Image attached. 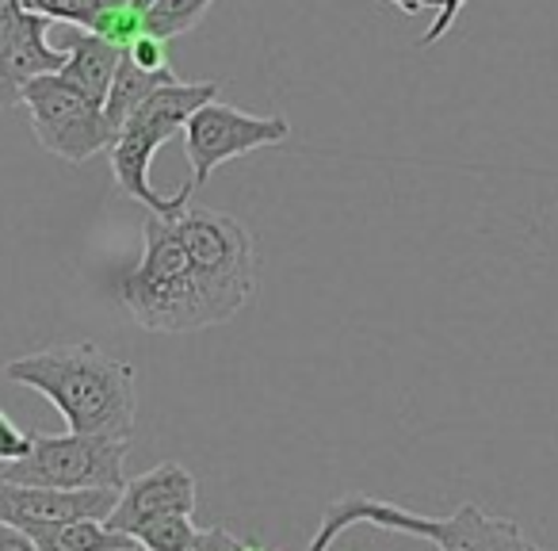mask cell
Instances as JSON below:
<instances>
[{"label": "cell", "instance_id": "6da1fadb", "mask_svg": "<svg viewBox=\"0 0 558 551\" xmlns=\"http://www.w3.org/2000/svg\"><path fill=\"white\" fill-rule=\"evenodd\" d=\"M4 375L20 387H32L65 418V429L131 441L138 414L134 368L108 357L100 345H50L4 364Z\"/></svg>", "mask_w": 558, "mask_h": 551}, {"label": "cell", "instance_id": "7a4b0ae2", "mask_svg": "<svg viewBox=\"0 0 558 551\" xmlns=\"http://www.w3.org/2000/svg\"><path fill=\"white\" fill-rule=\"evenodd\" d=\"M116 296L126 307V314L149 334L210 330L177 215L165 218L149 211L142 223V261L126 276H119Z\"/></svg>", "mask_w": 558, "mask_h": 551}, {"label": "cell", "instance_id": "3957f363", "mask_svg": "<svg viewBox=\"0 0 558 551\" xmlns=\"http://www.w3.org/2000/svg\"><path fill=\"white\" fill-rule=\"evenodd\" d=\"M352 525L421 536V540H433L440 551H539L535 543L524 540L517 520L489 517L478 505H459L451 517H421V513L405 510V505L379 502V498H360V494L341 498V502H333L322 513L318 532H314L306 551H333V543Z\"/></svg>", "mask_w": 558, "mask_h": 551}, {"label": "cell", "instance_id": "277c9868", "mask_svg": "<svg viewBox=\"0 0 558 551\" xmlns=\"http://www.w3.org/2000/svg\"><path fill=\"white\" fill-rule=\"evenodd\" d=\"M184 233L187 256H192L195 288H199L203 311L210 326H222L233 314L248 307L256 291V245L245 223L222 211L187 207L177 215Z\"/></svg>", "mask_w": 558, "mask_h": 551}, {"label": "cell", "instance_id": "5b68a950", "mask_svg": "<svg viewBox=\"0 0 558 551\" xmlns=\"http://www.w3.org/2000/svg\"><path fill=\"white\" fill-rule=\"evenodd\" d=\"M126 441L96 433H35L24 459L4 464L0 479L54 490H123Z\"/></svg>", "mask_w": 558, "mask_h": 551}, {"label": "cell", "instance_id": "8992f818", "mask_svg": "<svg viewBox=\"0 0 558 551\" xmlns=\"http://www.w3.org/2000/svg\"><path fill=\"white\" fill-rule=\"evenodd\" d=\"M24 108L32 116V131L43 142V149H50L70 165L88 161V157L111 149V142H116V131L104 116V104L93 100L73 81H65L62 73L35 77L24 88Z\"/></svg>", "mask_w": 558, "mask_h": 551}, {"label": "cell", "instance_id": "52a82bcc", "mask_svg": "<svg viewBox=\"0 0 558 551\" xmlns=\"http://www.w3.org/2000/svg\"><path fill=\"white\" fill-rule=\"evenodd\" d=\"M288 139H291L288 116H253V111H241L233 104H218V100L203 104L184 127V149H187V165H192L187 192L207 184L218 165L253 154V149L279 146V142Z\"/></svg>", "mask_w": 558, "mask_h": 551}, {"label": "cell", "instance_id": "ba28073f", "mask_svg": "<svg viewBox=\"0 0 558 551\" xmlns=\"http://www.w3.org/2000/svg\"><path fill=\"white\" fill-rule=\"evenodd\" d=\"M116 502L119 490H54L0 479V525H12L20 532L70 525V520L81 517L108 520Z\"/></svg>", "mask_w": 558, "mask_h": 551}, {"label": "cell", "instance_id": "9c48e42d", "mask_svg": "<svg viewBox=\"0 0 558 551\" xmlns=\"http://www.w3.org/2000/svg\"><path fill=\"white\" fill-rule=\"evenodd\" d=\"M195 490L199 487H195L187 467L172 464V459L169 464L149 467V471L126 479V487L119 490V502L108 517V528L134 536L138 528H146L149 520H157V517H169V513H195V502H199Z\"/></svg>", "mask_w": 558, "mask_h": 551}, {"label": "cell", "instance_id": "30bf717a", "mask_svg": "<svg viewBox=\"0 0 558 551\" xmlns=\"http://www.w3.org/2000/svg\"><path fill=\"white\" fill-rule=\"evenodd\" d=\"M47 32H50V20L27 12L16 39L0 50V108H16V104H24V88L32 85L35 77L62 73L65 50L50 47Z\"/></svg>", "mask_w": 558, "mask_h": 551}, {"label": "cell", "instance_id": "8fae6325", "mask_svg": "<svg viewBox=\"0 0 558 551\" xmlns=\"http://www.w3.org/2000/svg\"><path fill=\"white\" fill-rule=\"evenodd\" d=\"M218 88H222L218 81H169V85L157 88V93L126 119V127H138L142 134H149V139L165 146L172 134L184 131L187 119H192L203 104L215 100Z\"/></svg>", "mask_w": 558, "mask_h": 551}, {"label": "cell", "instance_id": "7c38bea8", "mask_svg": "<svg viewBox=\"0 0 558 551\" xmlns=\"http://www.w3.org/2000/svg\"><path fill=\"white\" fill-rule=\"evenodd\" d=\"M62 50H65L62 77L73 81L77 88H85L93 100H100V104L108 100L123 50H116L111 43H104L100 35L85 32V27H70Z\"/></svg>", "mask_w": 558, "mask_h": 551}, {"label": "cell", "instance_id": "4fadbf2b", "mask_svg": "<svg viewBox=\"0 0 558 551\" xmlns=\"http://www.w3.org/2000/svg\"><path fill=\"white\" fill-rule=\"evenodd\" d=\"M169 81H177V73L172 70H142L131 55L119 58L116 81H111V93H108V100H104V116H108L111 131L116 134L123 131L126 119H131L134 111H138L142 104L157 93V88L169 85Z\"/></svg>", "mask_w": 558, "mask_h": 551}, {"label": "cell", "instance_id": "5bb4252c", "mask_svg": "<svg viewBox=\"0 0 558 551\" xmlns=\"http://www.w3.org/2000/svg\"><path fill=\"white\" fill-rule=\"evenodd\" d=\"M35 540L39 551H126L138 548V540L126 532L108 528V520L100 517H81L70 525H54V528H35L27 532Z\"/></svg>", "mask_w": 558, "mask_h": 551}, {"label": "cell", "instance_id": "9a60e30c", "mask_svg": "<svg viewBox=\"0 0 558 551\" xmlns=\"http://www.w3.org/2000/svg\"><path fill=\"white\" fill-rule=\"evenodd\" d=\"M215 0H154L146 9V32L157 39H177V35L192 32L203 16L210 12Z\"/></svg>", "mask_w": 558, "mask_h": 551}, {"label": "cell", "instance_id": "2e32d148", "mask_svg": "<svg viewBox=\"0 0 558 551\" xmlns=\"http://www.w3.org/2000/svg\"><path fill=\"white\" fill-rule=\"evenodd\" d=\"M195 532H199V528H195L192 513H169V517H157V520H149L146 528H138L134 540L146 551H187Z\"/></svg>", "mask_w": 558, "mask_h": 551}, {"label": "cell", "instance_id": "e0dca14e", "mask_svg": "<svg viewBox=\"0 0 558 551\" xmlns=\"http://www.w3.org/2000/svg\"><path fill=\"white\" fill-rule=\"evenodd\" d=\"M111 0H24V9L35 16H47L50 24L65 27H88L96 20V12L108 9Z\"/></svg>", "mask_w": 558, "mask_h": 551}, {"label": "cell", "instance_id": "ac0fdd59", "mask_svg": "<svg viewBox=\"0 0 558 551\" xmlns=\"http://www.w3.org/2000/svg\"><path fill=\"white\" fill-rule=\"evenodd\" d=\"M32 444H35L32 429H20L16 421L9 418V414L0 410V467L24 459L27 452H32Z\"/></svg>", "mask_w": 558, "mask_h": 551}, {"label": "cell", "instance_id": "d6986e66", "mask_svg": "<svg viewBox=\"0 0 558 551\" xmlns=\"http://www.w3.org/2000/svg\"><path fill=\"white\" fill-rule=\"evenodd\" d=\"M126 55H131L142 70H172V65H169V43L157 39V35H142V39L126 50Z\"/></svg>", "mask_w": 558, "mask_h": 551}, {"label": "cell", "instance_id": "ffe728a7", "mask_svg": "<svg viewBox=\"0 0 558 551\" xmlns=\"http://www.w3.org/2000/svg\"><path fill=\"white\" fill-rule=\"evenodd\" d=\"M241 548H245V540H238L230 528L210 525V528H199V532H195V540L187 551H241Z\"/></svg>", "mask_w": 558, "mask_h": 551}, {"label": "cell", "instance_id": "44dd1931", "mask_svg": "<svg viewBox=\"0 0 558 551\" xmlns=\"http://www.w3.org/2000/svg\"><path fill=\"white\" fill-rule=\"evenodd\" d=\"M24 20H27L24 0H0V50L16 39V32L24 27Z\"/></svg>", "mask_w": 558, "mask_h": 551}, {"label": "cell", "instance_id": "7402d4cb", "mask_svg": "<svg viewBox=\"0 0 558 551\" xmlns=\"http://www.w3.org/2000/svg\"><path fill=\"white\" fill-rule=\"evenodd\" d=\"M463 4H466V0H440V12H436L433 27L421 35V47H433V43H440L444 35H448V27L456 24L459 12H463Z\"/></svg>", "mask_w": 558, "mask_h": 551}, {"label": "cell", "instance_id": "603a6c76", "mask_svg": "<svg viewBox=\"0 0 558 551\" xmlns=\"http://www.w3.org/2000/svg\"><path fill=\"white\" fill-rule=\"evenodd\" d=\"M0 551H39V548H35V540L27 532H20L12 525H0Z\"/></svg>", "mask_w": 558, "mask_h": 551}, {"label": "cell", "instance_id": "cb8c5ba5", "mask_svg": "<svg viewBox=\"0 0 558 551\" xmlns=\"http://www.w3.org/2000/svg\"><path fill=\"white\" fill-rule=\"evenodd\" d=\"M398 12H405V16H417V12L425 9H440V0H390Z\"/></svg>", "mask_w": 558, "mask_h": 551}, {"label": "cell", "instance_id": "d4e9b609", "mask_svg": "<svg viewBox=\"0 0 558 551\" xmlns=\"http://www.w3.org/2000/svg\"><path fill=\"white\" fill-rule=\"evenodd\" d=\"M241 551H279V548H264V543H256V540H245V548Z\"/></svg>", "mask_w": 558, "mask_h": 551}, {"label": "cell", "instance_id": "484cf974", "mask_svg": "<svg viewBox=\"0 0 558 551\" xmlns=\"http://www.w3.org/2000/svg\"><path fill=\"white\" fill-rule=\"evenodd\" d=\"M134 4H138V9H149V4H154V0H134Z\"/></svg>", "mask_w": 558, "mask_h": 551}, {"label": "cell", "instance_id": "4316f807", "mask_svg": "<svg viewBox=\"0 0 558 551\" xmlns=\"http://www.w3.org/2000/svg\"><path fill=\"white\" fill-rule=\"evenodd\" d=\"M126 551H146V548H142V543H138V548H126Z\"/></svg>", "mask_w": 558, "mask_h": 551}]
</instances>
